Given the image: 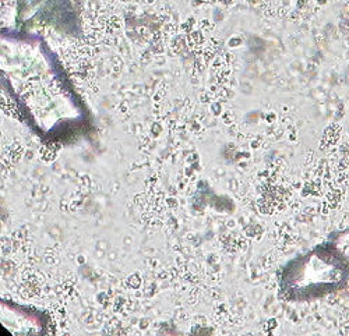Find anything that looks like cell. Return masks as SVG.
Masks as SVG:
<instances>
[{
    "label": "cell",
    "mask_w": 349,
    "mask_h": 336,
    "mask_svg": "<svg viewBox=\"0 0 349 336\" xmlns=\"http://www.w3.org/2000/svg\"><path fill=\"white\" fill-rule=\"evenodd\" d=\"M348 264L332 254H313L298 268V287L303 293H317L339 286L348 276Z\"/></svg>",
    "instance_id": "obj_1"
}]
</instances>
